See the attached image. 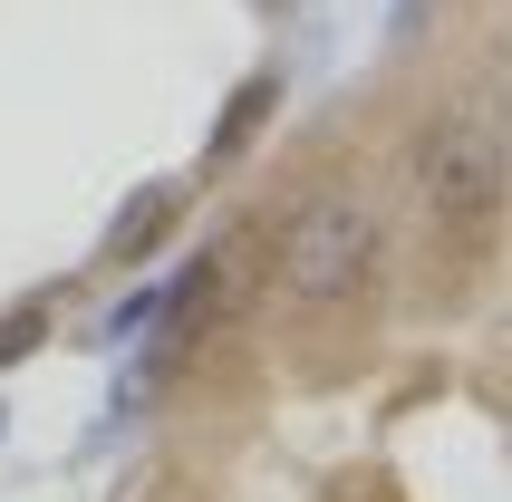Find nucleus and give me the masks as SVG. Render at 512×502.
I'll use <instances>...</instances> for the list:
<instances>
[{"label": "nucleus", "instance_id": "1", "mask_svg": "<svg viewBox=\"0 0 512 502\" xmlns=\"http://www.w3.org/2000/svg\"><path fill=\"white\" fill-rule=\"evenodd\" d=\"M261 251H271V261H261L271 290H281L300 319H339V309H358L377 290V271H387V213H377L368 194H310Z\"/></svg>", "mask_w": 512, "mask_h": 502}, {"label": "nucleus", "instance_id": "2", "mask_svg": "<svg viewBox=\"0 0 512 502\" xmlns=\"http://www.w3.org/2000/svg\"><path fill=\"white\" fill-rule=\"evenodd\" d=\"M406 184L445 232H484L503 213V155H493V116L484 107H445L426 116V136L406 155Z\"/></svg>", "mask_w": 512, "mask_h": 502}, {"label": "nucleus", "instance_id": "3", "mask_svg": "<svg viewBox=\"0 0 512 502\" xmlns=\"http://www.w3.org/2000/svg\"><path fill=\"white\" fill-rule=\"evenodd\" d=\"M174 213H184V184H145L136 203H116V213H107V232H97V261H107V271H136L145 251L174 232Z\"/></svg>", "mask_w": 512, "mask_h": 502}, {"label": "nucleus", "instance_id": "4", "mask_svg": "<svg viewBox=\"0 0 512 502\" xmlns=\"http://www.w3.org/2000/svg\"><path fill=\"white\" fill-rule=\"evenodd\" d=\"M271 107H281V68H252V78H242V97H232V116L213 126V145H203V165H242V145L271 126Z\"/></svg>", "mask_w": 512, "mask_h": 502}, {"label": "nucleus", "instance_id": "5", "mask_svg": "<svg viewBox=\"0 0 512 502\" xmlns=\"http://www.w3.org/2000/svg\"><path fill=\"white\" fill-rule=\"evenodd\" d=\"M49 329H58V290H29V300H10V309H0V367H20Z\"/></svg>", "mask_w": 512, "mask_h": 502}, {"label": "nucleus", "instance_id": "6", "mask_svg": "<svg viewBox=\"0 0 512 502\" xmlns=\"http://www.w3.org/2000/svg\"><path fill=\"white\" fill-rule=\"evenodd\" d=\"M174 319V280H145L136 300H116L107 309V348H136V338H155Z\"/></svg>", "mask_w": 512, "mask_h": 502}, {"label": "nucleus", "instance_id": "7", "mask_svg": "<svg viewBox=\"0 0 512 502\" xmlns=\"http://www.w3.org/2000/svg\"><path fill=\"white\" fill-rule=\"evenodd\" d=\"M0 435H10V416H0Z\"/></svg>", "mask_w": 512, "mask_h": 502}]
</instances>
